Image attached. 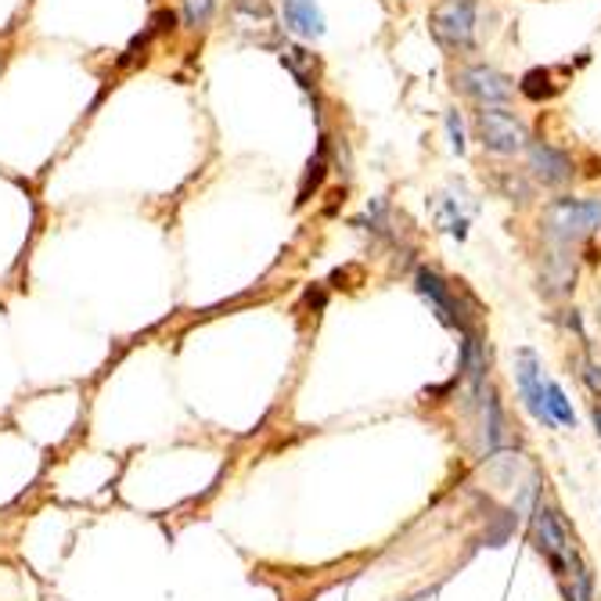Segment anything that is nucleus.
Returning a JSON list of instances; mask_svg holds the SVG:
<instances>
[{"mask_svg": "<svg viewBox=\"0 0 601 601\" xmlns=\"http://www.w3.org/2000/svg\"><path fill=\"white\" fill-rule=\"evenodd\" d=\"M540 228L555 245H573L601 231V198H555L548 203Z\"/></svg>", "mask_w": 601, "mask_h": 601, "instance_id": "obj_1", "label": "nucleus"}, {"mask_svg": "<svg viewBox=\"0 0 601 601\" xmlns=\"http://www.w3.org/2000/svg\"><path fill=\"white\" fill-rule=\"evenodd\" d=\"M479 0H443L429 11V33L436 44L454 54H476Z\"/></svg>", "mask_w": 601, "mask_h": 601, "instance_id": "obj_2", "label": "nucleus"}, {"mask_svg": "<svg viewBox=\"0 0 601 601\" xmlns=\"http://www.w3.org/2000/svg\"><path fill=\"white\" fill-rule=\"evenodd\" d=\"M533 533H537V544L540 551L548 555L551 569L559 576H569L576 565H580V551H576V540L569 533V526H565V518L559 512H551L548 504H533Z\"/></svg>", "mask_w": 601, "mask_h": 601, "instance_id": "obj_3", "label": "nucleus"}, {"mask_svg": "<svg viewBox=\"0 0 601 601\" xmlns=\"http://www.w3.org/2000/svg\"><path fill=\"white\" fill-rule=\"evenodd\" d=\"M415 289H418V296L421 299H429V306L436 314H440V321L443 324H451L457 328V332H468V328H479L476 324V310L479 306L476 303H462V296H457V289L451 285V281H443L436 270L429 267H421L418 274H415Z\"/></svg>", "mask_w": 601, "mask_h": 601, "instance_id": "obj_4", "label": "nucleus"}, {"mask_svg": "<svg viewBox=\"0 0 601 601\" xmlns=\"http://www.w3.org/2000/svg\"><path fill=\"white\" fill-rule=\"evenodd\" d=\"M473 126H476L479 145L493 151V156H518V151H526L529 145L526 123L508 109H479Z\"/></svg>", "mask_w": 601, "mask_h": 601, "instance_id": "obj_5", "label": "nucleus"}, {"mask_svg": "<svg viewBox=\"0 0 601 601\" xmlns=\"http://www.w3.org/2000/svg\"><path fill=\"white\" fill-rule=\"evenodd\" d=\"M454 87L465 94L468 101H476L479 109H504L515 98L512 76H504L501 69H493L487 62H473L454 73Z\"/></svg>", "mask_w": 601, "mask_h": 601, "instance_id": "obj_6", "label": "nucleus"}, {"mask_svg": "<svg viewBox=\"0 0 601 601\" xmlns=\"http://www.w3.org/2000/svg\"><path fill=\"white\" fill-rule=\"evenodd\" d=\"M526 170L537 184H544V187H565L576 173L573 159L565 156L562 148L548 145V140H529L526 145Z\"/></svg>", "mask_w": 601, "mask_h": 601, "instance_id": "obj_7", "label": "nucleus"}, {"mask_svg": "<svg viewBox=\"0 0 601 601\" xmlns=\"http://www.w3.org/2000/svg\"><path fill=\"white\" fill-rule=\"evenodd\" d=\"M515 382H518V393H523V404L529 407V415H533L540 426L555 429V421H551L548 407H544V371H540V360L533 349L515 353Z\"/></svg>", "mask_w": 601, "mask_h": 601, "instance_id": "obj_8", "label": "nucleus"}, {"mask_svg": "<svg viewBox=\"0 0 601 601\" xmlns=\"http://www.w3.org/2000/svg\"><path fill=\"white\" fill-rule=\"evenodd\" d=\"M281 15H285V29L299 40H317L324 37V11L314 4V0H285L281 4Z\"/></svg>", "mask_w": 601, "mask_h": 601, "instance_id": "obj_9", "label": "nucleus"}, {"mask_svg": "<svg viewBox=\"0 0 601 601\" xmlns=\"http://www.w3.org/2000/svg\"><path fill=\"white\" fill-rule=\"evenodd\" d=\"M231 19L242 33L274 29V8H270V0H231Z\"/></svg>", "mask_w": 601, "mask_h": 601, "instance_id": "obj_10", "label": "nucleus"}, {"mask_svg": "<svg viewBox=\"0 0 601 601\" xmlns=\"http://www.w3.org/2000/svg\"><path fill=\"white\" fill-rule=\"evenodd\" d=\"M518 94H523L526 101H548V98H555L559 87L551 84V73L548 69H529V73L518 79Z\"/></svg>", "mask_w": 601, "mask_h": 601, "instance_id": "obj_11", "label": "nucleus"}, {"mask_svg": "<svg viewBox=\"0 0 601 601\" xmlns=\"http://www.w3.org/2000/svg\"><path fill=\"white\" fill-rule=\"evenodd\" d=\"M544 407H548V415H551V421H555V426H576L573 404L565 400L562 385L551 382V379H544Z\"/></svg>", "mask_w": 601, "mask_h": 601, "instance_id": "obj_12", "label": "nucleus"}, {"mask_svg": "<svg viewBox=\"0 0 601 601\" xmlns=\"http://www.w3.org/2000/svg\"><path fill=\"white\" fill-rule=\"evenodd\" d=\"M281 65H285L289 73L296 76L303 87H314L317 62H314V54L303 51V47H285V51H281Z\"/></svg>", "mask_w": 601, "mask_h": 601, "instance_id": "obj_13", "label": "nucleus"}, {"mask_svg": "<svg viewBox=\"0 0 601 601\" xmlns=\"http://www.w3.org/2000/svg\"><path fill=\"white\" fill-rule=\"evenodd\" d=\"M328 173V140H321V148H317V156L310 159V167H306V176H303V187H299V198L296 206L310 203V192H317Z\"/></svg>", "mask_w": 601, "mask_h": 601, "instance_id": "obj_14", "label": "nucleus"}, {"mask_svg": "<svg viewBox=\"0 0 601 601\" xmlns=\"http://www.w3.org/2000/svg\"><path fill=\"white\" fill-rule=\"evenodd\" d=\"M220 0H184V26L187 29H206L213 22Z\"/></svg>", "mask_w": 601, "mask_h": 601, "instance_id": "obj_15", "label": "nucleus"}, {"mask_svg": "<svg viewBox=\"0 0 601 601\" xmlns=\"http://www.w3.org/2000/svg\"><path fill=\"white\" fill-rule=\"evenodd\" d=\"M504 421H501V404H498V396L487 393V446L490 451H498L501 440H504Z\"/></svg>", "mask_w": 601, "mask_h": 601, "instance_id": "obj_16", "label": "nucleus"}, {"mask_svg": "<svg viewBox=\"0 0 601 601\" xmlns=\"http://www.w3.org/2000/svg\"><path fill=\"white\" fill-rule=\"evenodd\" d=\"M501 187H504V195L518 206H526L529 198H533V184H529L523 173H501Z\"/></svg>", "mask_w": 601, "mask_h": 601, "instance_id": "obj_17", "label": "nucleus"}, {"mask_svg": "<svg viewBox=\"0 0 601 601\" xmlns=\"http://www.w3.org/2000/svg\"><path fill=\"white\" fill-rule=\"evenodd\" d=\"M446 134H451V151H454V156H465V126H462V115H457V109L446 112Z\"/></svg>", "mask_w": 601, "mask_h": 601, "instance_id": "obj_18", "label": "nucleus"}, {"mask_svg": "<svg viewBox=\"0 0 601 601\" xmlns=\"http://www.w3.org/2000/svg\"><path fill=\"white\" fill-rule=\"evenodd\" d=\"M584 379H587V385L594 389V393H601V368L598 364H584Z\"/></svg>", "mask_w": 601, "mask_h": 601, "instance_id": "obj_19", "label": "nucleus"}, {"mask_svg": "<svg viewBox=\"0 0 601 601\" xmlns=\"http://www.w3.org/2000/svg\"><path fill=\"white\" fill-rule=\"evenodd\" d=\"M594 429H598V436H601V407H594Z\"/></svg>", "mask_w": 601, "mask_h": 601, "instance_id": "obj_20", "label": "nucleus"}]
</instances>
